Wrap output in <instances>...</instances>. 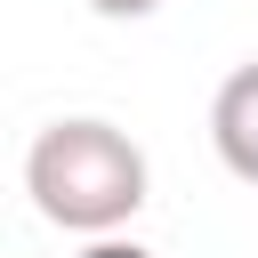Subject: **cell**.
<instances>
[{
    "mask_svg": "<svg viewBox=\"0 0 258 258\" xmlns=\"http://www.w3.org/2000/svg\"><path fill=\"white\" fill-rule=\"evenodd\" d=\"M145 185H153L145 145H137L129 129L97 121V113L48 121V129L32 137V153H24V194H32V210H40L48 226H64V234H89V242L121 234V226L145 210Z\"/></svg>",
    "mask_w": 258,
    "mask_h": 258,
    "instance_id": "obj_1",
    "label": "cell"
},
{
    "mask_svg": "<svg viewBox=\"0 0 258 258\" xmlns=\"http://www.w3.org/2000/svg\"><path fill=\"white\" fill-rule=\"evenodd\" d=\"M210 145H218V161L242 185H258V56L218 81V97H210Z\"/></svg>",
    "mask_w": 258,
    "mask_h": 258,
    "instance_id": "obj_2",
    "label": "cell"
},
{
    "mask_svg": "<svg viewBox=\"0 0 258 258\" xmlns=\"http://www.w3.org/2000/svg\"><path fill=\"white\" fill-rule=\"evenodd\" d=\"M81 258H153V250H145V242H121V234H105V242H89Z\"/></svg>",
    "mask_w": 258,
    "mask_h": 258,
    "instance_id": "obj_3",
    "label": "cell"
},
{
    "mask_svg": "<svg viewBox=\"0 0 258 258\" xmlns=\"http://www.w3.org/2000/svg\"><path fill=\"white\" fill-rule=\"evenodd\" d=\"M89 8H97V16H153L161 0H89Z\"/></svg>",
    "mask_w": 258,
    "mask_h": 258,
    "instance_id": "obj_4",
    "label": "cell"
}]
</instances>
